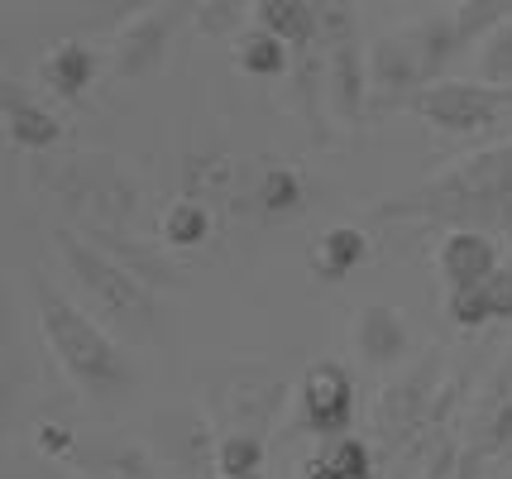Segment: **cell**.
<instances>
[{
    "label": "cell",
    "mask_w": 512,
    "mask_h": 479,
    "mask_svg": "<svg viewBox=\"0 0 512 479\" xmlns=\"http://www.w3.org/2000/svg\"><path fill=\"white\" fill-rule=\"evenodd\" d=\"M369 221H426L446 230L512 235V135L369 206Z\"/></svg>",
    "instance_id": "cell-1"
},
{
    "label": "cell",
    "mask_w": 512,
    "mask_h": 479,
    "mask_svg": "<svg viewBox=\"0 0 512 479\" xmlns=\"http://www.w3.org/2000/svg\"><path fill=\"white\" fill-rule=\"evenodd\" d=\"M34 187L53 197L77 230H120L134 221V211L144 202V187L130 173V163L111 149H82L63 159L34 163Z\"/></svg>",
    "instance_id": "cell-2"
},
{
    "label": "cell",
    "mask_w": 512,
    "mask_h": 479,
    "mask_svg": "<svg viewBox=\"0 0 512 479\" xmlns=\"http://www.w3.org/2000/svg\"><path fill=\"white\" fill-rule=\"evenodd\" d=\"M34 307H39V326H44L48 350L58 355V365L67 369V379L82 393H91V398H120L134 384L130 360L106 336V326L91 312H82L72 297L48 288L39 274H34Z\"/></svg>",
    "instance_id": "cell-3"
},
{
    "label": "cell",
    "mask_w": 512,
    "mask_h": 479,
    "mask_svg": "<svg viewBox=\"0 0 512 479\" xmlns=\"http://www.w3.org/2000/svg\"><path fill=\"white\" fill-rule=\"evenodd\" d=\"M53 250L63 259V269L77 278V288L91 297L96 321H106L120 341L149 345L158 331V302L154 288L115 264L106 250H96L77 226H53Z\"/></svg>",
    "instance_id": "cell-4"
},
{
    "label": "cell",
    "mask_w": 512,
    "mask_h": 479,
    "mask_svg": "<svg viewBox=\"0 0 512 479\" xmlns=\"http://www.w3.org/2000/svg\"><path fill=\"white\" fill-rule=\"evenodd\" d=\"M441 345L422 350L412 365L402 369L398 379H388L379 393V403L369 412V436H374V451L388 460H398L417 436H426L431 427V408H436V393H441Z\"/></svg>",
    "instance_id": "cell-5"
},
{
    "label": "cell",
    "mask_w": 512,
    "mask_h": 479,
    "mask_svg": "<svg viewBox=\"0 0 512 479\" xmlns=\"http://www.w3.org/2000/svg\"><path fill=\"white\" fill-rule=\"evenodd\" d=\"M201 398H206V422L225 432L268 436L278 412L288 403V379L268 365H230L216 374H201Z\"/></svg>",
    "instance_id": "cell-6"
},
{
    "label": "cell",
    "mask_w": 512,
    "mask_h": 479,
    "mask_svg": "<svg viewBox=\"0 0 512 479\" xmlns=\"http://www.w3.org/2000/svg\"><path fill=\"white\" fill-rule=\"evenodd\" d=\"M512 111V87H493V82H465V77H446L422 96H412L407 115L426 120L441 135H484Z\"/></svg>",
    "instance_id": "cell-7"
},
{
    "label": "cell",
    "mask_w": 512,
    "mask_h": 479,
    "mask_svg": "<svg viewBox=\"0 0 512 479\" xmlns=\"http://www.w3.org/2000/svg\"><path fill=\"white\" fill-rule=\"evenodd\" d=\"M197 15V5H139L130 20L115 29V53H111V72L115 77H149V72L163 68L168 48H173V34Z\"/></svg>",
    "instance_id": "cell-8"
},
{
    "label": "cell",
    "mask_w": 512,
    "mask_h": 479,
    "mask_svg": "<svg viewBox=\"0 0 512 479\" xmlns=\"http://www.w3.org/2000/svg\"><path fill=\"white\" fill-rule=\"evenodd\" d=\"M355 422V379L340 360H316L302 374L297 393V432L307 436H350Z\"/></svg>",
    "instance_id": "cell-9"
},
{
    "label": "cell",
    "mask_w": 512,
    "mask_h": 479,
    "mask_svg": "<svg viewBox=\"0 0 512 479\" xmlns=\"http://www.w3.org/2000/svg\"><path fill=\"white\" fill-rule=\"evenodd\" d=\"M426 87L431 82H426L422 58L407 44L402 29H388L383 39H374V48H369V115L407 111L412 96H422Z\"/></svg>",
    "instance_id": "cell-10"
},
{
    "label": "cell",
    "mask_w": 512,
    "mask_h": 479,
    "mask_svg": "<svg viewBox=\"0 0 512 479\" xmlns=\"http://www.w3.org/2000/svg\"><path fill=\"white\" fill-rule=\"evenodd\" d=\"M249 168L235 154H225V149H197V154H187L182 163V192L178 197H192V202H206L216 216L221 211H240L249 206Z\"/></svg>",
    "instance_id": "cell-11"
},
{
    "label": "cell",
    "mask_w": 512,
    "mask_h": 479,
    "mask_svg": "<svg viewBox=\"0 0 512 479\" xmlns=\"http://www.w3.org/2000/svg\"><path fill=\"white\" fill-rule=\"evenodd\" d=\"M350 345L369 369H398L412 355V326L393 302H364L350 326Z\"/></svg>",
    "instance_id": "cell-12"
},
{
    "label": "cell",
    "mask_w": 512,
    "mask_h": 479,
    "mask_svg": "<svg viewBox=\"0 0 512 479\" xmlns=\"http://www.w3.org/2000/svg\"><path fill=\"white\" fill-rule=\"evenodd\" d=\"M503 259H498V240L484 230H446L441 245H436V269L446 293H469V288H484Z\"/></svg>",
    "instance_id": "cell-13"
},
{
    "label": "cell",
    "mask_w": 512,
    "mask_h": 479,
    "mask_svg": "<svg viewBox=\"0 0 512 479\" xmlns=\"http://www.w3.org/2000/svg\"><path fill=\"white\" fill-rule=\"evenodd\" d=\"M96 250H106L115 259V264H125L139 283H149L154 293H178V288H187V274H182V259H173L168 250H158V245H149V240H134V235H125V230H82Z\"/></svg>",
    "instance_id": "cell-14"
},
{
    "label": "cell",
    "mask_w": 512,
    "mask_h": 479,
    "mask_svg": "<svg viewBox=\"0 0 512 479\" xmlns=\"http://www.w3.org/2000/svg\"><path fill=\"white\" fill-rule=\"evenodd\" d=\"M307 202H312V183L292 163H264L254 173V187H249L254 221H292L307 211Z\"/></svg>",
    "instance_id": "cell-15"
},
{
    "label": "cell",
    "mask_w": 512,
    "mask_h": 479,
    "mask_svg": "<svg viewBox=\"0 0 512 479\" xmlns=\"http://www.w3.org/2000/svg\"><path fill=\"white\" fill-rule=\"evenodd\" d=\"M96 68H101L96 48H87L82 39H63V44H53L44 53L39 77H44V87L53 96H63V101H82V96L91 92V82H96Z\"/></svg>",
    "instance_id": "cell-16"
},
{
    "label": "cell",
    "mask_w": 512,
    "mask_h": 479,
    "mask_svg": "<svg viewBox=\"0 0 512 479\" xmlns=\"http://www.w3.org/2000/svg\"><path fill=\"white\" fill-rule=\"evenodd\" d=\"M5 135L15 149H29V154H48L58 139H63V120L39 106L34 96H24L20 87H5Z\"/></svg>",
    "instance_id": "cell-17"
},
{
    "label": "cell",
    "mask_w": 512,
    "mask_h": 479,
    "mask_svg": "<svg viewBox=\"0 0 512 479\" xmlns=\"http://www.w3.org/2000/svg\"><path fill=\"white\" fill-rule=\"evenodd\" d=\"M254 20L259 29L278 34L292 48V58L321 48V5L312 0H264V5H254Z\"/></svg>",
    "instance_id": "cell-18"
},
{
    "label": "cell",
    "mask_w": 512,
    "mask_h": 479,
    "mask_svg": "<svg viewBox=\"0 0 512 479\" xmlns=\"http://www.w3.org/2000/svg\"><path fill=\"white\" fill-rule=\"evenodd\" d=\"M369 250H374V240H369V230L364 226L321 230V240L312 245V274L326 278V283H345V278L369 259Z\"/></svg>",
    "instance_id": "cell-19"
},
{
    "label": "cell",
    "mask_w": 512,
    "mask_h": 479,
    "mask_svg": "<svg viewBox=\"0 0 512 479\" xmlns=\"http://www.w3.org/2000/svg\"><path fill=\"white\" fill-rule=\"evenodd\" d=\"M158 230H163V245H173V250L192 254V250H201V245L216 235V211H211L206 202L178 197V202H168V211H163Z\"/></svg>",
    "instance_id": "cell-20"
},
{
    "label": "cell",
    "mask_w": 512,
    "mask_h": 479,
    "mask_svg": "<svg viewBox=\"0 0 512 479\" xmlns=\"http://www.w3.org/2000/svg\"><path fill=\"white\" fill-rule=\"evenodd\" d=\"M235 63L254 72V77H283L292 68V48L278 34H268V29H249L240 48H235Z\"/></svg>",
    "instance_id": "cell-21"
},
{
    "label": "cell",
    "mask_w": 512,
    "mask_h": 479,
    "mask_svg": "<svg viewBox=\"0 0 512 479\" xmlns=\"http://www.w3.org/2000/svg\"><path fill=\"white\" fill-rule=\"evenodd\" d=\"M82 465H87V479H158L144 446H106V451H91Z\"/></svg>",
    "instance_id": "cell-22"
},
{
    "label": "cell",
    "mask_w": 512,
    "mask_h": 479,
    "mask_svg": "<svg viewBox=\"0 0 512 479\" xmlns=\"http://www.w3.org/2000/svg\"><path fill=\"white\" fill-rule=\"evenodd\" d=\"M264 470V436L225 432L216 441V475L221 479H249Z\"/></svg>",
    "instance_id": "cell-23"
},
{
    "label": "cell",
    "mask_w": 512,
    "mask_h": 479,
    "mask_svg": "<svg viewBox=\"0 0 512 479\" xmlns=\"http://www.w3.org/2000/svg\"><path fill=\"white\" fill-rule=\"evenodd\" d=\"M374 441H364V436H335L331 446L321 451V465L331 470L335 479H369L374 475Z\"/></svg>",
    "instance_id": "cell-24"
},
{
    "label": "cell",
    "mask_w": 512,
    "mask_h": 479,
    "mask_svg": "<svg viewBox=\"0 0 512 479\" xmlns=\"http://www.w3.org/2000/svg\"><path fill=\"white\" fill-rule=\"evenodd\" d=\"M249 15H254V5H235V0H206L197 5V15L192 20L201 24V34H211V39H245L249 29Z\"/></svg>",
    "instance_id": "cell-25"
},
{
    "label": "cell",
    "mask_w": 512,
    "mask_h": 479,
    "mask_svg": "<svg viewBox=\"0 0 512 479\" xmlns=\"http://www.w3.org/2000/svg\"><path fill=\"white\" fill-rule=\"evenodd\" d=\"M479 82H493V87H512V20L498 24L484 48H479Z\"/></svg>",
    "instance_id": "cell-26"
},
{
    "label": "cell",
    "mask_w": 512,
    "mask_h": 479,
    "mask_svg": "<svg viewBox=\"0 0 512 479\" xmlns=\"http://www.w3.org/2000/svg\"><path fill=\"white\" fill-rule=\"evenodd\" d=\"M446 317L460 326V331H484L493 326V312H489V297L484 288H469V293H446Z\"/></svg>",
    "instance_id": "cell-27"
},
{
    "label": "cell",
    "mask_w": 512,
    "mask_h": 479,
    "mask_svg": "<svg viewBox=\"0 0 512 479\" xmlns=\"http://www.w3.org/2000/svg\"><path fill=\"white\" fill-rule=\"evenodd\" d=\"M484 297H489L493 321H512V264L493 269V278L484 283Z\"/></svg>",
    "instance_id": "cell-28"
},
{
    "label": "cell",
    "mask_w": 512,
    "mask_h": 479,
    "mask_svg": "<svg viewBox=\"0 0 512 479\" xmlns=\"http://www.w3.org/2000/svg\"><path fill=\"white\" fill-rule=\"evenodd\" d=\"M302 479H335V475L321 465V456H316V460H307V465H302Z\"/></svg>",
    "instance_id": "cell-29"
},
{
    "label": "cell",
    "mask_w": 512,
    "mask_h": 479,
    "mask_svg": "<svg viewBox=\"0 0 512 479\" xmlns=\"http://www.w3.org/2000/svg\"><path fill=\"white\" fill-rule=\"evenodd\" d=\"M197 479H216V475H197Z\"/></svg>",
    "instance_id": "cell-30"
},
{
    "label": "cell",
    "mask_w": 512,
    "mask_h": 479,
    "mask_svg": "<svg viewBox=\"0 0 512 479\" xmlns=\"http://www.w3.org/2000/svg\"><path fill=\"white\" fill-rule=\"evenodd\" d=\"M249 479H264V475H249Z\"/></svg>",
    "instance_id": "cell-31"
},
{
    "label": "cell",
    "mask_w": 512,
    "mask_h": 479,
    "mask_svg": "<svg viewBox=\"0 0 512 479\" xmlns=\"http://www.w3.org/2000/svg\"><path fill=\"white\" fill-rule=\"evenodd\" d=\"M369 479H379V475H369Z\"/></svg>",
    "instance_id": "cell-32"
}]
</instances>
